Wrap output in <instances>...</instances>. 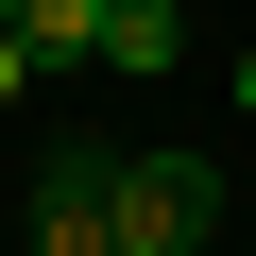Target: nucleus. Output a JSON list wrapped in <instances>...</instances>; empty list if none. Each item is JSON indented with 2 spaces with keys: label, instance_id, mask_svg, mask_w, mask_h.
I'll return each instance as SVG.
<instances>
[{
  "label": "nucleus",
  "instance_id": "f257e3e1",
  "mask_svg": "<svg viewBox=\"0 0 256 256\" xmlns=\"http://www.w3.org/2000/svg\"><path fill=\"white\" fill-rule=\"evenodd\" d=\"M188 222H205V171H171V154L102 188V256H188Z\"/></svg>",
  "mask_w": 256,
  "mask_h": 256
},
{
  "label": "nucleus",
  "instance_id": "f03ea898",
  "mask_svg": "<svg viewBox=\"0 0 256 256\" xmlns=\"http://www.w3.org/2000/svg\"><path fill=\"white\" fill-rule=\"evenodd\" d=\"M171 52H188V18H171V0H120V18H102V68H120V86H154Z\"/></svg>",
  "mask_w": 256,
  "mask_h": 256
},
{
  "label": "nucleus",
  "instance_id": "7ed1b4c3",
  "mask_svg": "<svg viewBox=\"0 0 256 256\" xmlns=\"http://www.w3.org/2000/svg\"><path fill=\"white\" fill-rule=\"evenodd\" d=\"M120 0H18V52H102Z\"/></svg>",
  "mask_w": 256,
  "mask_h": 256
},
{
  "label": "nucleus",
  "instance_id": "20e7f679",
  "mask_svg": "<svg viewBox=\"0 0 256 256\" xmlns=\"http://www.w3.org/2000/svg\"><path fill=\"white\" fill-rule=\"evenodd\" d=\"M239 120H256V52H239Z\"/></svg>",
  "mask_w": 256,
  "mask_h": 256
}]
</instances>
